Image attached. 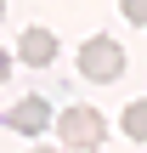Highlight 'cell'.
Wrapping results in <instances>:
<instances>
[{"instance_id":"6da1fadb","label":"cell","mask_w":147,"mask_h":153,"mask_svg":"<svg viewBox=\"0 0 147 153\" xmlns=\"http://www.w3.org/2000/svg\"><path fill=\"white\" fill-rule=\"evenodd\" d=\"M51 125H57V142L74 153H96L108 142V119L91 108V102H74V108H62V114H51Z\"/></svg>"},{"instance_id":"7a4b0ae2","label":"cell","mask_w":147,"mask_h":153,"mask_svg":"<svg viewBox=\"0 0 147 153\" xmlns=\"http://www.w3.org/2000/svg\"><path fill=\"white\" fill-rule=\"evenodd\" d=\"M79 74L85 79H96V85H108V79H119L125 74V45L119 40H108V34H91L85 45H79Z\"/></svg>"},{"instance_id":"3957f363","label":"cell","mask_w":147,"mask_h":153,"mask_svg":"<svg viewBox=\"0 0 147 153\" xmlns=\"http://www.w3.org/2000/svg\"><path fill=\"white\" fill-rule=\"evenodd\" d=\"M6 125H11L17 136H40V131L51 125V102H45V97H23V102H11V108H6Z\"/></svg>"},{"instance_id":"277c9868","label":"cell","mask_w":147,"mask_h":153,"mask_svg":"<svg viewBox=\"0 0 147 153\" xmlns=\"http://www.w3.org/2000/svg\"><path fill=\"white\" fill-rule=\"evenodd\" d=\"M17 57H23L28 68H51V62H57V34H51V28H23V34H17Z\"/></svg>"},{"instance_id":"5b68a950","label":"cell","mask_w":147,"mask_h":153,"mask_svg":"<svg viewBox=\"0 0 147 153\" xmlns=\"http://www.w3.org/2000/svg\"><path fill=\"white\" fill-rule=\"evenodd\" d=\"M119 131H125L130 142H147V102H130V108L119 114Z\"/></svg>"},{"instance_id":"8992f818","label":"cell","mask_w":147,"mask_h":153,"mask_svg":"<svg viewBox=\"0 0 147 153\" xmlns=\"http://www.w3.org/2000/svg\"><path fill=\"white\" fill-rule=\"evenodd\" d=\"M119 11H125L136 28H147V0H119Z\"/></svg>"},{"instance_id":"52a82bcc","label":"cell","mask_w":147,"mask_h":153,"mask_svg":"<svg viewBox=\"0 0 147 153\" xmlns=\"http://www.w3.org/2000/svg\"><path fill=\"white\" fill-rule=\"evenodd\" d=\"M6 74H11V57H6V51H0V85H6Z\"/></svg>"},{"instance_id":"ba28073f","label":"cell","mask_w":147,"mask_h":153,"mask_svg":"<svg viewBox=\"0 0 147 153\" xmlns=\"http://www.w3.org/2000/svg\"><path fill=\"white\" fill-rule=\"evenodd\" d=\"M28 153H62V148H28Z\"/></svg>"},{"instance_id":"9c48e42d","label":"cell","mask_w":147,"mask_h":153,"mask_svg":"<svg viewBox=\"0 0 147 153\" xmlns=\"http://www.w3.org/2000/svg\"><path fill=\"white\" fill-rule=\"evenodd\" d=\"M0 17H6V0H0Z\"/></svg>"}]
</instances>
